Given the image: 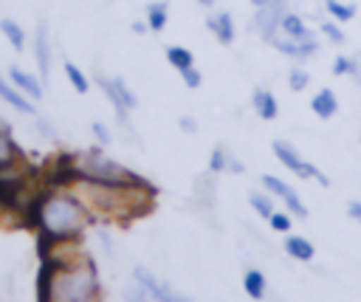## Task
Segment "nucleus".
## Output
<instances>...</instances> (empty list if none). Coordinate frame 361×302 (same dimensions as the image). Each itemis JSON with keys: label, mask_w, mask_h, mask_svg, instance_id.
Returning <instances> with one entry per match:
<instances>
[{"label": "nucleus", "mask_w": 361, "mask_h": 302, "mask_svg": "<svg viewBox=\"0 0 361 302\" xmlns=\"http://www.w3.org/2000/svg\"><path fill=\"white\" fill-rule=\"evenodd\" d=\"M28 217L37 226L42 246L76 240L93 220L90 209L82 203V198L68 183L39 189V195L34 198V203L28 209Z\"/></svg>", "instance_id": "obj_1"}, {"label": "nucleus", "mask_w": 361, "mask_h": 302, "mask_svg": "<svg viewBox=\"0 0 361 302\" xmlns=\"http://www.w3.org/2000/svg\"><path fill=\"white\" fill-rule=\"evenodd\" d=\"M82 203L96 217H110L118 223H127L133 217H141L152 206V189L147 181L133 183H96V181H71L68 183Z\"/></svg>", "instance_id": "obj_2"}, {"label": "nucleus", "mask_w": 361, "mask_h": 302, "mask_svg": "<svg viewBox=\"0 0 361 302\" xmlns=\"http://www.w3.org/2000/svg\"><path fill=\"white\" fill-rule=\"evenodd\" d=\"M99 271L85 257L76 262H45L39 274V302H90L99 296Z\"/></svg>", "instance_id": "obj_3"}, {"label": "nucleus", "mask_w": 361, "mask_h": 302, "mask_svg": "<svg viewBox=\"0 0 361 302\" xmlns=\"http://www.w3.org/2000/svg\"><path fill=\"white\" fill-rule=\"evenodd\" d=\"M96 82H99V87L107 93V99H110V104L116 107V116H118V121L130 130V110H135L138 107V99H135V93L127 87V82L121 79V76H113V79H107V76H96Z\"/></svg>", "instance_id": "obj_4"}, {"label": "nucleus", "mask_w": 361, "mask_h": 302, "mask_svg": "<svg viewBox=\"0 0 361 302\" xmlns=\"http://www.w3.org/2000/svg\"><path fill=\"white\" fill-rule=\"evenodd\" d=\"M271 150H274V155L279 158V164H282V167H288L293 175H299V178H316L322 186H330L327 175H322L310 161H305V158L296 152V147H293V144H288V141L276 138V141L271 144Z\"/></svg>", "instance_id": "obj_5"}, {"label": "nucleus", "mask_w": 361, "mask_h": 302, "mask_svg": "<svg viewBox=\"0 0 361 302\" xmlns=\"http://www.w3.org/2000/svg\"><path fill=\"white\" fill-rule=\"evenodd\" d=\"M285 11H288V0H271L268 6L257 8V14H254V28L262 34L265 42L279 31V23H282Z\"/></svg>", "instance_id": "obj_6"}, {"label": "nucleus", "mask_w": 361, "mask_h": 302, "mask_svg": "<svg viewBox=\"0 0 361 302\" xmlns=\"http://www.w3.org/2000/svg\"><path fill=\"white\" fill-rule=\"evenodd\" d=\"M133 279H138L144 288H147V294L155 299V302H192L189 296H183V294H178L172 285H166V282H158L144 265H135V271H133Z\"/></svg>", "instance_id": "obj_7"}, {"label": "nucleus", "mask_w": 361, "mask_h": 302, "mask_svg": "<svg viewBox=\"0 0 361 302\" xmlns=\"http://www.w3.org/2000/svg\"><path fill=\"white\" fill-rule=\"evenodd\" d=\"M259 181H262V186H265L271 195L282 198V203H285V209H288L290 215H296V217H307V209H305V203L299 200V195H296V189H293L290 183H285V181L276 178V175H262Z\"/></svg>", "instance_id": "obj_8"}, {"label": "nucleus", "mask_w": 361, "mask_h": 302, "mask_svg": "<svg viewBox=\"0 0 361 302\" xmlns=\"http://www.w3.org/2000/svg\"><path fill=\"white\" fill-rule=\"evenodd\" d=\"M268 42H271L279 54H285V56H290V59H310V56H316V51H319L316 37H310V40H290V37H285V34L276 31Z\"/></svg>", "instance_id": "obj_9"}, {"label": "nucleus", "mask_w": 361, "mask_h": 302, "mask_svg": "<svg viewBox=\"0 0 361 302\" xmlns=\"http://www.w3.org/2000/svg\"><path fill=\"white\" fill-rule=\"evenodd\" d=\"M34 59H37V68H39V79L48 82V79H51V37H48V25H45V23L37 25Z\"/></svg>", "instance_id": "obj_10"}, {"label": "nucleus", "mask_w": 361, "mask_h": 302, "mask_svg": "<svg viewBox=\"0 0 361 302\" xmlns=\"http://www.w3.org/2000/svg\"><path fill=\"white\" fill-rule=\"evenodd\" d=\"M8 79H11V85H17L28 99H42V93H45V87H42V79H37L34 73H28L25 68H20V65H11L8 68Z\"/></svg>", "instance_id": "obj_11"}, {"label": "nucleus", "mask_w": 361, "mask_h": 302, "mask_svg": "<svg viewBox=\"0 0 361 302\" xmlns=\"http://www.w3.org/2000/svg\"><path fill=\"white\" fill-rule=\"evenodd\" d=\"M0 99H3L6 104H11L17 113L34 116V104L28 102V96H25L17 85H11V79H8V76H0Z\"/></svg>", "instance_id": "obj_12"}, {"label": "nucleus", "mask_w": 361, "mask_h": 302, "mask_svg": "<svg viewBox=\"0 0 361 302\" xmlns=\"http://www.w3.org/2000/svg\"><path fill=\"white\" fill-rule=\"evenodd\" d=\"M206 28L217 37V42H223V45H231L234 42V20H231V14L228 11H217V14H209L206 17Z\"/></svg>", "instance_id": "obj_13"}, {"label": "nucleus", "mask_w": 361, "mask_h": 302, "mask_svg": "<svg viewBox=\"0 0 361 302\" xmlns=\"http://www.w3.org/2000/svg\"><path fill=\"white\" fill-rule=\"evenodd\" d=\"M251 104H254V110H257V116H259L262 121H274V119L279 116L276 96H274L271 90H265V87H257V90L251 93Z\"/></svg>", "instance_id": "obj_14"}, {"label": "nucleus", "mask_w": 361, "mask_h": 302, "mask_svg": "<svg viewBox=\"0 0 361 302\" xmlns=\"http://www.w3.org/2000/svg\"><path fill=\"white\" fill-rule=\"evenodd\" d=\"M23 155H20V147L11 135V124L6 119H0V167H8V164H17Z\"/></svg>", "instance_id": "obj_15"}, {"label": "nucleus", "mask_w": 361, "mask_h": 302, "mask_svg": "<svg viewBox=\"0 0 361 302\" xmlns=\"http://www.w3.org/2000/svg\"><path fill=\"white\" fill-rule=\"evenodd\" d=\"M310 110L319 116V119H333L338 113V99L330 87H322L313 99H310Z\"/></svg>", "instance_id": "obj_16"}, {"label": "nucleus", "mask_w": 361, "mask_h": 302, "mask_svg": "<svg viewBox=\"0 0 361 302\" xmlns=\"http://www.w3.org/2000/svg\"><path fill=\"white\" fill-rule=\"evenodd\" d=\"M279 34H285L290 40H310L313 37V31L305 25V20L299 14H293V11H285V17L279 23Z\"/></svg>", "instance_id": "obj_17"}, {"label": "nucleus", "mask_w": 361, "mask_h": 302, "mask_svg": "<svg viewBox=\"0 0 361 302\" xmlns=\"http://www.w3.org/2000/svg\"><path fill=\"white\" fill-rule=\"evenodd\" d=\"M285 251H288L293 260H299V262L313 260V243L305 240V237H299V234H290V237L285 240Z\"/></svg>", "instance_id": "obj_18"}, {"label": "nucleus", "mask_w": 361, "mask_h": 302, "mask_svg": "<svg viewBox=\"0 0 361 302\" xmlns=\"http://www.w3.org/2000/svg\"><path fill=\"white\" fill-rule=\"evenodd\" d=\"M166 20H169V3L155 0V3L147 6V25H149V31H164Z\"/></svg>", "instance_id": "obj_19"}, {"label": "nucleus", "mask_w": 361, "mask_h": 302, "mask_svg": "<svg viewBox=\"0 0 361 302\" xmlns=\"http://www.w3.org/2000/svg\"><path fill=\"white\" fill-rule=\"evenodd\" d=\"M0 34L11 42V48H14V51H23V48H25V31L20 28V23H17V20L3 17V20H0Z\"/></svg>", "instance_id": "obj_20"}, {"label": "nucleus", "mask_w": 361, "mask_h": 302, "mask_svg": "<svg viewBox=\"0 0 361 302\" xmlns=\"http://www.w3.org/2000/svg\"><path fill=\"white\" fill-rule=\"evenodd\" d=\"M243 288H245V294H248L251 299H262V296H265V274L257 271V268L245 271V277H243Z\"/></svg>", "instance_id": "obj_21"}, {"label": "nucleus", "mask_w": 361, "mask_h": 302, "mask_svg": "<svg viewBox=\"0 0 361 302\" xmlns=\"http://www.w3.org/2000/svg\"><path fill=\"white\" fill-rule=\"evenodd\" d=\"M166 62H169L172 68H178V71H186V68L195 65V56H192V51L183 48V45H169V48H166Z\"/></svg>", "instance_id": "obj_22"}, {"label": "nucleus", "mask_w": 361, "mask_h": 302, "mask_svg": "<svg viewBox=\"0 0 361 302\" xmlns=\"http://www.w3.org/2000/svg\"><path fill=\"white\" fill-rule=\"evenodd\" d=\"M324 8H327V14H330L336 23H347V20L355 17V6L341 3V0H324Z\"/></svg>", "instance_id": "obj_23"}, {"label": "nucleus", "mask_w": 361, "mask_h": 302, "mask_svg": "<svg viewBox=\"0 0 361 302\" xmlns=\"http://www.w3.org/2000/svg\"><path fill=\"white\" fill-rule=\"evenodd\" d=\"M65 76H68V82L73 85V90H76V93H87V90H90L87 76H85L73 62H65Z\"/></svg>", "instance_id": "obj_24"}, {"label": "nucleus", "mask_w": 361, "mask_h": 302, "mask_svg": "<svg viewBox=\"0 0 361 302\" xmlns=\"http://www.w3.org/2000/svg\"><path fill=\"white\" fill-rule=\"evenodd\" d=\"M248 203H251V209H254L259 217H265V220L274 215V203H271V198L262 195V192H251V195H248Z\"/></svg>", "instance_id": "obj_25"}, {"label": "nucleus", "mask_w": 361, "mask_h": 302, "mask_svg": "<svg viewBox=\"0 0 361 302\" xmlns=\"http://www.w3.org/2000/svg\"><path fill=\"white\" fill-rule=\"evenodd\" d=\"M124 302H155V299L147 294V288H144L138 279H133V282L124 288Z\"/></svg>", "instance_id": "obj_26"}, {"label": "nucleus", "mask_w": 361, "mask_h": 302, "mask_svg": "<svg viewBox=\"0 0 361 302\" xmlns=\"http://www.w3.org/2000/svg\"><path fill=\"white\" fill-rule=\"evenodd\" d=\"M310 85V76H307V71L305 68H290V73H288V87L290 90H305Z\"/></svg>", "instance_id": "obj_27"}, {"label": "nucleus", "mask_w": 361, "mask_h": 302, "mask_svg": "<svg viewBox=\"0 0 361 302\" xmlns=\"http://www.w3.org/2000/svg\"><path fill=\"white\" fill-rule=\"evenodd\" d=\"M226 164H228V152L223 147H214L212 155H209V172H226Z\"/></svg>", "instance_id": "obj_28"}, {"label": "nucleus", "mask_w": 361, "mask_h": 302, "mask_svg": "<svg viewBox=\"0 0 361 302\" xmlns=\"http://www.w3.org/2000/svg\"><path fill=\"white\" fill-rule=\"evenodd\" d=\"M322 34H324L330 42H336V45H341V42H344V31L338 28V23H336V20H324V23H322Z\"/></svg>", "instance_id": "obj_29"}, {"label": "nucleus", "mask_w": 361, "mask_h": 302, "mask_svg": "<svg viewBox=\"0 0 361 302\" xmlns=\"http://www.w3.org/2000/svg\"><path fill=\"white\" fill-rule=\"evenodd\" d=\"M268 223H271L274 231H290V215L288 212H274L268 217Z\"/></svg>", "instance_id": "obj_30"}, {"label": "nucleus", "mask_w": 361, "mask_h": 302, "mask_svg": "<svg viewBox=\"0 0 361 302\" xmlns=\"http://www.w3.org/2000/svg\"><path fill=\"white\" fill-rule=\"evenodd\" d=\"M90 133H93V138H96L102 147H107V144L113 141V135H110L107 124H102V121H93V124H90Z\"/></svg>", "instance_id": "obj_31"}, {"label": "nucleus", "mask_w": 361, "mask_h": 302, "mask_svg": "<svg viewBox=\"0 0 361 302\" xmlns=\"http://www.w3.org/2000/svg\"><path fill=\"white\" fill-rule=\"evenodd\" d=\"M180 76H183V85H186V87H192V90H195V87H200V82H203V76H200V71H197L195 65H192V68H186V71H180Z\"/></svg>", "instance_id": "obj_32"}, {"label": "nucleus", "mask_w": 361, "mask_h": 302, "mask_svg": "<svg viewBox=\"0 0 361 302\" xmlns=\"http://www.w3.org/2000/svg\"><path fill=\"white\" fill-rule=\"evenodd\" d=\"M350 71H353V56H336L333 73H336V76H347Z\"/></svg>", "instance_id": "obj_33"}, {"label": "nucleus", "mask_w": 361, "mask_h": 302, "mask_svg": "<svg viewBox=\"0 0 361 302\" xmlns=\"http://www.w3.org/2000/svg\"><path fill=\"white\" fill-rule=\"evenodd\" d=\"M34 121H37V130H39L45 138H56V130H54V127H51V124H48L42 116H34Z\"/></svg>", "instance_id": "obj_34"}, {"label": "nucleus", "mask_w": 361, "mask_h": 302, "mask_svg": "<svg viewBox=\"0 0 361 302\" xmlns=\"http://www.w3.org/2000/svg\"><path fill=\"white\" fill-rule=\"evenodd\" d=\"M178 127H180L183 133H195V130H197V121H195L192 116H180V119H178Z\"/></svg>", "instance_id": "obj_35"}, {"label": "nucleus", "mask_w": 361, "mask_h": 302, "mask_svg": "<svg viewBox=\"0 0 361 302\" xmlns=\"http://www.w3.org/2000/svg\"><path fill=\"white\" fill-rule=\"evenodd\" d=\"M347 215L361 226V200H350V203H347Z\"/></svg>", "instance_id": "obj_36"}, {"label": "nucleus", "mask_w": 361, "mask_h": 302, "mask_svg": "<svg viewBox=\"0 0 361 302\" xmlns=\"http://www.w3.org/2000/svg\"><path fill=\"white\" fill-rule=\"evenodd\" d=\"M226 169H228V172H234V175H243V172H245V164L228 155V164H226Z\"/></svg>", "instance_id": "obj_37"}, {"label": "nucleus", "mask_w": 361, "mask_h": 302, "mask_svg": "<svg viewBox=\"0 0 361 302\" xmlns=\"http://www.w3.org/2000/svg\"><path fill=\"white\" fill-rule=\"evenodd\" d=\"M350 76H353V79L361 85V51L353 56V71H350Z\"/></svg>", "instance_id": "obj_38"}, {"label": "nucleus", "mask_w": 361, "mask_h": 302, "mask_svg": "<svg viewBox=\"0 0 361 302\" xmlns=\"http://www.w3.org/2000/svg\"><path fill=\"white\" fill-rule=\"evenodd\" d=\"M147 28H149V25H147V23H133V31H135V34H144V31H147Z\"/></svg>", "instance_id": "obj_39"}, {"label": "nucleus", "mask_w": 361, "mask_h": 302, "mask_svg": "<svg viewBox=\"0 0 361 302\" xmlns=\"http://www.w3.org/2000/svg\"><path fill=\"white\" fill-rule=\"evenodd\" d=\"M248 3H251V6H254V8H262V6H268V3H271V0H248Z\"/></svg>", "instance_id": "obj_40"}, {"label": "nucleus", "mask_w": 361, "mask_h": 302, "mask_svg": "<svg viewBox=\"0 0 361 302\" xmlns=\"http://www.w3.org/2000/svg\"><path fill=\"white\" fill-rule=\"evenodd\" d=\"M200 6H214V0H197Z\"/></svg>", "instance_id": "obj_41"}, {"label": "nucleus", "mask_w": 361, "mask_h": 302, "mask_svg": "<svg viewBox=\"0 0 361 302\" xmlns=\"http://www.w3.org/2000/svg\"><path fill=\"white\" fill-rule=\"evenodd\" d=\"M90 302H99V296H96V299H90Z\"/></svg>", "instance_id": "obj_42"}]
</instances>
